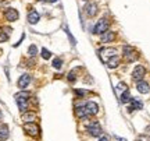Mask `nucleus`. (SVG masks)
<instances>
[{
  "label": "nucleus",
  "instance_id": "nucleus-30",
  "mask_svg": "<svg viewBox=\"0 0 150 141\" xmlns=\"http://www.w3.org/2000/svg\"><path fill=\"white\" fill-rule=\"evenodd\" d=\"M99 141H108V138H107V137H102Z\"/></svg>",
  "mask_w": 150,
  "mask_h": 141
},
{
  "label": "nucleus",
  "instance_id": "nucleus-19",
  "mask_svg": "<svg viewBox=\"0 0 150 141\" xmlns=\"http://www.w3.org/2000/svg\"><path fill=\"white\" fill-rule=\"evenodd\" d=\"M7 137H8V127L7 125H1L0 126V141L7 140Z\"/></svg>",
  "mask_w": 150,
  "mask_h": 141
},
{
  "label": "nucleus",
  "instance_id": "nucleus-25",
  "mask_svg": "<svg viewBox=\"0 0 150 141\" xmlns=\"http://www.w3.org/2000/svg\"><path fill=\"white\" fill-rule=\"evenodd\" d=\"M125 89H128V88H127V84H125V82H118V84H117V91L124 92Z\"/></svg>",
  "mask_w": 150,
  "mask_h": 141
},
{
  "label": "nucleus",
  "instance_id": "nucleus-5",
  "mask_svg": "<svg viewBox=\"0 0 150 141\" xmlns=\"http://www.w3.org/2000/svg\"><path fill=\"white\" fill-rule=\"evenodd\" d=\"M86 130H88V133H89L91 136H93V137H100L103 134L102 127H100V125L96 123V122H93L92 125L88 126V127H86Z\"/></svg>",
  "mask_w": 150,
  "mask_h": 141
},
{
  "label": "nucleus",
  "instance_id": "nucleus-24",
  "mask_svg": "<svg viewBox=\"0 0 150 141\" xmlns=\"http://www.w3.org/2000/svg\"><path fill=\"white\" fill-rule=\"evenodd\" d=\"M8 37H10V35L6 32V31H3V29L0 31V42H6V41L8 39Z\"/></svg>",
  "mask_w": 150,
  "mask_h": 141
},
{
  "label": "nucleus",
  "instance_id": "nucleus-14",
  "mask_svg": "<svg viewBox=\"0 0 150 141\" xmlns=\"http://www.w3.org/2000/svg\"><path fill=\"white\" fill-rule=\"evenodd\" d=\"M75 115L79 117V119H82V120H85V119H88L91 115H89V112H88V109L83 106V108H76L75 109Z\"/></svg>",
  "mask_w": 150,
  "mask_h": 141
},
{
  "label": "nucleus",
  "instance_id": "nucleus-9",
  "mask_svg": "<svg viewBox=\"0 0 150 141\" xmlns=\"http://www.w3.org/2000/svg\"><path fill=\"white\" fill-rule=\"evenodd\" d=\"M29 82H31V76L29 74H22L20 77L18 82H17V85H18V88H21V89H25L29 85Z\"/></svg>",
  "mask_w": 150,
  "mask_h": 141
},
{
  "label": "nucleus",
  "instance_id": "nucleus-16",
  "mask_svg": "<svg viewBox=\"0 0 150 141\" xmlns=\"http://www.w3.org/2000/svg\"><path fill=\"white\" fill-rule=\"evenodd\" d=\"M107 64H108L110 69H115V67H118V64H120V57H118V54L110 57V59L107 60Z\"/></svg>",
  "mask_w": 150,
  "mask_h": 141
},
{
  "label": "nucleus",
  "instance_id": "nucleus-21",
  "mask_svg": "<svg viewBox=\"0 0 150 141\" xmlns=\"http://www.w3.org/2000/svg\"><path fill=\"white\" fill-rule=\"evenodd\" d=\"M28 54L29 56H36L38 54V48H36V45H31L29 48H28Z\"/></svg>",
  "mask_w": 150,
  "mask_h": 141
},
{
  "label": "nucleus",
  "instance_id": "nucleus-11",
  "mask_svg": "<svg viewBox=\"0 0 150 141\" xmlns=\"http://www.w3.org/2000/svg\"><path fill=\"white\" fill-rule=\"evenodd\" d=\"M85 13L89 17H95V16H96V13H97L96 3H88V4L85 6Z\"/></svg>",
  "mask_w": 150,
  "mask_h": 141
},
{
  "label": "nucleus",
  "instance_id": "nucleus-1",
  "mask_svg": "<svg viewBox=\"0 0 150 141\" xmlns=\"http://www.w3.org/2000/svg\"><path fill=\"white\" fill-rule=\"evenodd\" d=\"M16 98V102L18 105V108L21 112H27L28 109V99H29V94L25 92V91H21V92H18L14 95Z\"/></svg>",
  "mask_w": 150,
  "mask_h": 141
},
{
  "label": "nucleus",
  "instance_id": "nucleus-6",
  "mask_svg": "<svg viewBox=\"0 0 150 141\" xmlns=\"http://www.w3.org/2000/svg\"><path fill=\"white\" fill-rule=\"evenodd\" d=\"M124 54H125V59L128 60V62H135V60L139 57V54L135 52L134 48H132V46H128V45L124 46Z\"/></svg>",
  "mask_w": 150,
  "mask_h": 141
},
{
  "label": "nucleus",
  "instance_id": "nucleus-8",
  "mask_svg": "<svg viewBox=\"0 0 150 141\" xmlns=\"http://www.w3.org/2000/svg\"><path fill=\"white\" fill-rule=\"evenodd\" d=\"M4 17H6V20L7 21H10V22H14L18 20V17H20V14H18V11L16 10V9H7L4 13Z\"/></svg>",
  "mask_w": 150,
  "mask_h": 141
},
{
  "label": "nucleus",
  "instance_id": "nucleus-4",
  "mask_svg": "<svg viewBox=\"0 0 150 141\" xmlns=\"http://www.w3.org/2000/svg\"><path fill=\"white\" fill-rule=\"evenodd\" d=\"M118 53V50L117 49H114V48H103L100 49V57H102L103 62H107L110 57H112V56H115V54Z\"/></svg>",
  "mask_w": 150,
  "mask_h": 141
},
{
  "label": "nucleus",
  "instance_id": "nucleus-13",
  "mask_svg": "<svg viewBox=\"0 0 150 141\" xmlns=\"http://www.w3.org/2000/svg\"><path fill=\"white\" fill-rule=\"evenodd\" d=\"M85 108L88 109V112H89V115H96L97 112H99V106H97L96 102H93V101H89V102H86Z\"/></svg>",
  "mask_w": 150,
  "mask_h": 141
},
{
  "label": "nucleus",
  "instance_id": "nucleus-7",
  "mask_svg": "<svg viewBox=\"0 0 150 141\" xmlns=\"http://www.w3.org/2000/svg\"><path fill=\"white\" fill-rule=\"evenodd\" d=\"M146 74V69L143 66H136L134 69V73H132V78H134L135 81H140V80H143V77Z\"/></svg>",
  "mask_w": 150,
  "mask_h": 141
},
{
  "label": "nucleus",
  "instance_id": "nucleus-17",
  "mask_svg": "<svg viewBox=\"0 0 150 141\" xmlns=\"http://www.w3.org/2000/svg\"><path fill=\"white\" fill-rule=\"evenodd\" d=\"M129 102H131L129 110H135V109H142V108H143V103L140 102L139 99H135V98H132Z\"/></svg>",
  "mask_w": 150,
  "mask_h": 141
},
{
  "label": "nucleus",
  "instance_id": "nucleus-26",
  "mask_svg": "<svg viewBox=\"0 0 150 141\" xmlns=\"http://www.w3.org/2000/svg\"><path fill=\"white\" fill-rule=\"evenodd\" d=\"M65 32H67V35H68V38H70L71 44H72V45H75V44H76V41H75V38H74V37H72V35H71V32H70V31H68V28H65Z\"/></svg>",
  "mask_w": 150,
  "mask_h": 141
},
{
  "label": "nucleus",
  "instance_id": "nucleus-18",
  "mask_svg": "<svg viewBox=\"0 0 150 141\" xmlns=\"http://www.w3.org/2000/svg\"><path fill=\"white\" fill-rule=\"evenodd\" d=\"M36 119V113L35 112H25V113L22 115V120L28 123V122H33V120Z\"/></svg>",
  "mask_w": 150,
  "mask_h": 141
},
{
  "label": "nucleus",
  "instance_id": "nucleus-2",
  "mask_svg": "<svg viewBox=\"0 0 150 141\" xmlns=\"http://www.w3.org/2000/svg\"><path fill=\"white\" fill-rule=\"evenodd\" d=\"M107 28H108V20L107 18H100V20L96 22V25L93 27V34L102 35L103 32L107 31Z\"/></svg>",
  "mask_w": 150,
  "mask_h": 141
},
{
  "label": "nucleus",
  "instance_id": "nucleus-15",
  "mask_svg": "<svg viewBox=\"0 0 150 141\" xmlns=\"http://www.w3.org/2000/svg\"><path fill=\"white\" fill-rule=\"evenodd\" d=\"M136 89L139 91L140 94H147L149 92V84L146 81H143V80H140V81H138V85H136Z\"/></svg>",
  "mask_w": 150,
  "mask_h": 141
},
{
  "label": "nucleus",
  "instance_id": "nucleus-22",
  "mask_svg": "<svg viewBox=\"0 0 150 141\" xmlns=\"http://www.w3.org/2000/svg\"><path fill=\"white\" fill-rule=\"evenodd\" d=\"M61 66H63V60L60 59V57H56L53 60V67L54 69H61Z\"/></svg>",
  "mask_w": 150,
  "mask_h": 141
},
{
  "label": "nucleus",
  "instance_id": "nucleus-29",
  "mask_svg": "<svg viewBox=\"0 0 150 141\" xmlns=\"http://www.w3.org/2000/svg\"><path fill=\"white\" fill-rule=\"evenodd\" d=\"M39 1H49V3H54V1H57V0H39Z\"/></svg>",
  "mask_w": 150,
  "mask_h": 141
},
{
  "label": "nucleus",
  "instance_id": "nucleus-20",
  "mask_svg": "<svg viewBox=\"0 0 150 141\" xmlns=\"http://www.w3.org/2000/svg\"><path fill=\"white\" fill-rule=\"evenodd\" d=\"M132 98H131V94H129V89H125L122 92V95H121V102L122 103H127V102H129Z\"/></svg>",
  "mask_w": 150,
  "mask_h": 141
},
{
  "label": "nucleus",
  "instance_id": "nucleus-10",
  "mask_svg": "<svg viewBox=\"0 0 150 141\" xmlns=\"http://www.w3.org/2000/svg\"><path fill=\"white\" fill-rule=\"evenodd\" d=\"M100 39H102L103 44H108V42H112L114 39H115V34L112 32V31H106V32H103L100 35Z\"/></svg>",
  "mask_w": 150,
  "mask_h": 141
},
{
  "label": "nucleus",
  "instance_id": "nucleus-27",
  "mask_svg": "<svg viewBox=\"0 0 150 141\" xmlns=\"http://www.w3.org/2000/svg\"><path fill=\"white\" fill-rule=\"evenodd\" d=\"M75 94L79 95V97H85L86 94H88V91H85V89H75Z\"/></svg>",
  "mask_w": 150,
  "mask_h": 141
},
{
  "label": "nucleus",
  "instance_id": "nucleus-23",
  "mask_svg": "<svg viewBox=\"0 0 150 141\" xmlns=\"http://www.w3.org/2000/svg\"><path fill=\"white\" fill-rule=\"evenodd\" d=\"M42 57H43L45 60H49L50 57H52V53H50V52H49L46 48H43V49H42Z\"/></svg>",
  "mask_w": 150,
  "mask_h": 141
},
{
  "label": "nucleus",
  "instance_id": "nucleus-28",
  "mask_svg": "<svg viewBox=\"0 0 150 141\" xmlns=\"http://www.w3.org/2000/svg\"><path fill=\"white\" fill-rule=\"evenodd\" d=\"M68 81H75V74L74 73H70V74H68Z\"/></svg>",
  "mask_w": 150,
  "mask_h": 141
},
{
  "label": "nucleus",
  "instance_id": "nucleus-12",
  "mask_svg": "<svg viewBox=\"0 0 150 141\" xmlns=\"http://www.w3.org/2000/svg\"><path fill=\"white\" fill-rule=\"evenodd\" d=\"M39 18H40V16H39V13H38L36 10H31L28 13L27 20L29 24H36V22L39 21Z\"/></svg>",
  "mask_w": 150,
  "mask_h": 141
},
{
  "label": "nucleus",
  "instance_id": "nucleus-3",
  "mask_svg": "<svg viewBox=\"0 0 150 141\" xmlns=\"http://www.w3.org/2000/svg\"><path fill=\"white\" fill-rule=\"evenodd\" d=\"M24 130L32 137H38L39 136V131H40L39 130V126L35 125L33 122H28V123H25V125H24Z\"/></svg>",
  "mask_w": 150,
  "mask_h": 141
}]
</instances>
